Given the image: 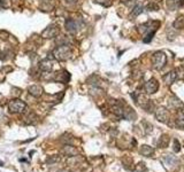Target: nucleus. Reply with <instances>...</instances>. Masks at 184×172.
Segmentation results:
<instances>
[{"label": "nucleus", "instance_id": "9", "mask_svg": "<svg viewBox=\"0 0 184 172\" xmlns=\"http://www.w3.org/2000/svg\"><path fill=\"white\" fill-rule=\"evenodd\" d=\"M66 28H67V30L70 32V33H75V32L78 30V23L76 22L75 20H67V22H66Z\"/></svg>", "mask_w": 184, "mask_h": 172}, {"label": "nucleus", "instance_id": "21", "mask_svg": "<svg viewBox=\"0 0 184 172\" xmlns=\"http://www.w3.org/2000/svg\"><path fill=\"white\" fill-rule=\"evenodd\" d=\"M174 150H175V152H180V144H178V140L174 141Z\"/></svg>", "mask_w": 184, "mask_h": 172}, {"label": "nucleus", "instance_id": "7", "mask_svg": "<svg viewBox=\"0 0 184 172\" xmlns=\"http://www.w3.org/2000/svg\"><path fill=\"white\" fill-rule=\"evenodd\" d=\"M58 33H59V28H58L57 25H51V27H49L45 31L41 33V36L44 37V38H53V37L57 36Z\"/></svg>", "mask_w": 184, "mask_h": 172}, {"label": "nucleus", "instance_id": "18", "mask_svg": "<svg viewBox=\"0 0 184 172\" xmlns=\"http://www.w3.org/2000/svg\"><path fill=\"white\" fill-rule=\"evenodd\" d=\"M94 2H97V4H100L102 5V6H110V4H112V0H93Z\"/></svg>", "mask_w": 184, "mask_h": 172}, {"label": "nucleus", "instance_id": "17", "mask_svg": "<svg viewBox=\"0 0 184 172\" xmlns=\"http://www.w3.org/2000/svg\"><path fill=\"white\" fill-rule=\"evenodd\" d=\"M142 12H143V7L138 5V6H136V7L134 8V10H132V13H131V16H137Z\"/></svg>", "mask_w": 184, "mask_h": 172}, {"label": "nucleus", "instance_id": "1", "mask_svg": "<svg viewBox=\"0 0 184 172\" xmlns=\"http://www.w3.org/2000/svg\"><path fill=\"white\" fill-rule=\"evenodd\" d=\"M70 54H71V51H70V47L68 45L58 46L53 51V57H55V59L59 61L68 60L70 57Z\"/></svg>", "mask_w": 184, "mask_h": 172}, {"label": "nucleus", "instance_id": "13", "mask_svg": "<svg viewBox=\"0 0 184 172\" xmlns=\"http://www.w3.org/2000/svg\"><path fill=\"white\" fill-rule=\"evenodd\" d=\"M176 126L180 128H184V111H180L177 114V117H176Z\"/></svg>", "mask_w": 184, "mask_h": 172}, {"label": "nucleus", "instance_id": "8", "mask_svg": "<svg viewBox=\"0 0 184 172\" xmlns=\"http://www.w3.org/2000/svg\"><path fill=\"white\" fill-rule=\"evenodd\" d=\"M178 70L176 69V70H173V71H170V72H168L167 75L164 77V80H165V83L166 84H168V85H170V84H173L174 82H175L176 79H177V77H178Z\"/></svg>", "mask_w": 184, "mask_h": 172}, {"label": "nucleus", "instance_id": "4", "mask_svg": "<svg viewBox=\"0 0 184 172\" xmlns=\"http://www.w3.org/2000/svg\"><path fill=\"white\" fill-rule=\"evenodd\" d=\"M54 65V61L51 59V56H47L46 59L41 61V63H39V68H41V71H45V72H49L52 70Z\"/></svg>", "mask_w": 184, "mask_h": 172}, {"label": "nucleus", "instance_id": "6", "mask_svg": "<svg viewBox=\"0 0 184 172\" xmlns=\"http://www.w3.org/2000/svg\"><path fill=\"white\" fill-rule=\"evenodd\" d=\"M156 117L161 123H167L168 120H169V114L165 108H159L156 111Z\"/></svg>", "mask_w": 184, "mask_h": 172}, {"label": "nucleus", "instance_id": "14", "mask_svg": "<svg viewBox=\"0 0 184 172\" xmlns=\"http://www.w3.org/2000/svg\"><path fill=\"white\" fill-rule=\"evenodd\" d=\"M153 152H154L153 148L150 147V146H142L140 149H139V153H140L142 155H144V156H150V155L153 154Z\"/></svg>", "mask_w": 184, "mask_h": 172}, {"label": "nucleus", "instance_id": "16", "mask_svg": "<svg viewBox=\"0 0 184 172\" xmlns=\"http://www.w3.org/2000/svg\"><path fill=\"white\" fill-rule=\"evenodd\" d=\"M174 28L175 29H183L184 28V16H180V17H177L175 21H174Z\"/></svg>", "mask_w": 184, "mask_h": 172}, {"label": "nucleus", "instance_id": "12", "mask_svg": "<svg viewBox=\"0 0 184 172\" xmlns=\"http://www.w3.org/2000/svg\"><path fill=\"white\" fill-rule=\"evenodd\" d=\"M29 92H30V94H32L33 96H41V93H43V90L38 85H32V86L29 87Z\"/></svg>", "mask_w": 184, "mask_h": 172}, {"label": "nucleus", "instance_id": "10", "mask_svg": "<svg viewBox=\"0 0 184 172\" xmlns=\"http://www.w3.org/2000/svg\"><path fill=\"white\" fill-rule=\"evenodd\" d=\"M70 78V75L68 73L67 71H59L57 72V76L54 78V80H57V82H62V83H67Z\"/></svg>", "mask_w": 184, "mask_h": 172}, {"label": "nucleus", "instance_id": "11", "mask_svg": "<svg viewBox=\"0 0 184 172\" xmlns=\"http://www.w3.org/2000/svg\"><path fill=\"white\" fill-rule=\"evenodd\" d=\"M169 106H170L172 108L178 109V108H182V107H183V102H182L180 99L175 98V96H172V98L169 99Z\"/></svg>", "mask_w": 184, "mask_h": 172}, {"label": "nucleus", "instance_id": "23", "mask_svg": "<svg viewBox=\"0 0 184 172\" xmlns=\"http://www.w3.org/2000/svg\"><path fill=\"white\" fill-rule=\"evenodd\" d=\"M60 172H70V171H67V170H62V171H60Z\"/></svg>", "mask_w": 184, "mask_h": 172}, {"label": "nucleus", "instance_id": "5", "mask_svg": "<svg viewBox=\"0 0 184 172\" xmlns=\"http://www.w3.org/2000/svg\"><path fill=\"white\" fill-rule=\"evenodd\" d=\"M158 88H159V83H158V80L156 78H151V79L148 80L145 85V91L146 93L148 94H153V93H156L158 91Z\"/></svg>", "mask_w": 184, "mask_h": 172}, {"label": "nucleus", "instance_id": "19", "mask_svg": "<svg viewBox=\"0 0 184 172\" xmlns=\"http://www.w3.org/2000/svg\"><path fill=\"white\" fill-rule=\"evenodd\" d=\"M161 141H162V142H159L160 147H166V146L168 145V138L166 136H164L162 138H161Z\"/></svg>", "mask_w": 184, "mask_h": 172}, {"label": "nucleus", "instance_id": "2", "mask_svg": "<svg viewBox=\"0 0 184 172\" xmlns=\"http://www.w3.org/2000/svg\"><path fill=\"white\" fill-rule=\"evenodd\" d=\"M166 62H167V56L161 51L156 52L152 56V64L156 70H161L166 65Z\"/></svg>", "mask_w": 184, "mask_h": 172}, {"label": "nucleus", "instance_id": "3", "mask_svg": "<svg viewBox=\"0 0 184 172\" xmlns=\"http://www.w3.org/2000/svg\"><path fill=\"white\" fill-rule=\"evenodd\" d=\"M8 109L12 112H23L27 109V104L22 100L15 99V100H12L8 103Z\"/></svg>", "mask_w": 184, "mask_h": 172}, {"label": "nucleus", "instance_id": "20", "mask_svg": "<svg viewBox=\"0 0 184 172\" xmlns=\"http://www.w3.org/2000/svg\"><path fill=\"white\" fill-rule=\"evenodd\" d=\"M146 8L148 9V10H158V9H159V7H158V5H156V4H153V2H152V4H148V5H147Z\"/></svg>", "mask_w": 184, "mask_h": 172}, {"label": "nucleus", "instance_id": "15", "mask_svg": "<svg viewBox=\"0 0 184 172\" xmlns=\"http://www.w3.org/2000/svg\"><path fill=\"white\" fill-rule=\"evenodd\" d=\"M63 154H66L67 156H75V155L78 154V152H77V149H75L74 147L67 146V147L63 148Z\"/></svg>", "mask_w": 184, "mask_h": 172}, {"label": "nucleus", "instance_id": "22", "mask_svg": "<svg viewBox=\"0 0 184 172\" xmlns=\"http://www.w3.org/2000/svg\"><path fill=\"white\" fill-rule=\"evenodd\" d=\"M180 4L182 5V6H184V0H181V1H180Z\"/></svg>", "mask_w": 184, "mask_h": 172}]
</instances>
